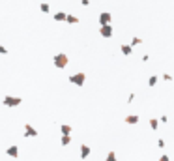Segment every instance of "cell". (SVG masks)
I'll list each match as a JSON object with an SVG mask.
<instances>
[{"label": "cell", "mask_w": 174, "mask_h": 161, "mask_svg": "<svg viewBox=\"0 0 174 161\" xmlns=\"http://www.w3.org/2000/svg\"><path fill=\"white\" fill-rule=\"evenodd\" d=\"M67 62H69V58H67L66 53H56V54L52 56V64H54V68H58V69L67 68Z\"/></svg>", "instance_id": "cell-1"}, {"label": "cell", "mask_w": 174, "mask_h": 161, "mask_svg": "<svg viewBox=\"0 0 174 161\" xmlns=\"http://www.w3.org/2000/svg\"><path fill=\"white\" fill-rule=\"evenodd\" d=\"M99 36H103V38H111V36H112V26H111V24L99 26Z\"/></svg>", "instance_id": "cell-5"}, {"label": "cell", "mask_w": 174, "mask_h": 161, "mask_svg": "<svg viewBox=\"0 0 174 161\" xmlns=\"http://www.w3.org/2000/svg\"><path fill=\"white\" fill-rule=\"evenodd\" d=\"M88 156H90V148H88L86 144H82V146H81V158H82V159H86Z\"/></svg>", "instance_id": "cell-11"}, {"label": "cell", "mask_w": 174, "mask_h": 161, "mask_svg": "<svg viewBox=\"0 0 174 161\" xmlns=\"http://www.w3.org/2000/svg\"><path fill=\"white\" fill-rule=\"evenodd\" d=\"M159 161H171V159H169L167 156H161V158H159Z\"/></svg>", "instance_id": "cell-24"}, {"label": "cell", "mask_w": 174, "mask_h": 161, "mask_svg": "<svg viewBox=\"0 0 174 161\" xmlns=\"http://www.w3.org/2000/svg\"><path fill=\"white\" fill-rule=\"evenodd\" d=\"M60 143H62V146H67V144L71 143V139H69V135H62V139H60Z\"/></svg>", "instance_id": "cell-17"}, {"label": "cell", "mask_w": 174, "mask_h": 161, "mask_svg": "<svg viewBox=\"0 0 174 161\" xmlns=\"http://www.w3.org/2000/svg\"><path fill=\"white\" fill-rule=\"evenodd\" d=\"M66 23H69V24H77V23H79V17H77V15H67V17H66Z\"/></svg>", "instance_id": "cell-12"}, {"label": "cell", "mask_w": 174, "mask_h": 161, "mask_svg": "<svg viewBox=\"0 0 174 161\" xmlns=\"http://www.w3.org/2000/svg\"><path fill=\"white\" fill-rule=\"evenodd\" d=\"M105 161H118V158H116V154H114V152H111V154L107 156V159H105Z\"/></svg>", "instance_id": "cell-19"}, {"label": "cell", "mask_w": 174, "mask_h": 161, "mask_svg": "<svg viewBox=\"0 0 174 161\" xmlns=\"http://www.w3.org/2000/svg\"><path fill=\"white\" fill-rule=\"evenodd\" d=\"M81 4H82V6H88V4H90V0H81Z\"/></svg>", "instance_id": "cell-23"}, {"label": "cell", "mask_w": 174, "mask_h": 161, "mask_svg": "<svg viewBox=\"0 0 174 161\" xmlns=\"http://www.w3.org/2000/svg\"><path fill=\"white\" fill-rule=\"evenodd\" d=\"M111 21H112V15H111V11H101V13H99V26L111 24Z\"/></svg>", "instance_id": "cell-4"}, {"label": "cell", "mask_w": 174, "mask_h": 161, "mask_svg": "<svg viewBox=\"0 0 174 161\" xmlns=\"http://www.w3.org/2000/svg\"><path fill=\"white\" fill-rule=\"evenodd\" d=\"M126 124H139V116L137 114H129V116H126Z\"/></svg>", "instance_id": "cell-9"}, {"label": "cell", "mask_w": 174, "mask_h": 161, "mask_svg": "<svg viewBox=\"0 0 174 161\" xmlns=\"http://www.w3.org/2000/svg\"><path fill=\"white\" fill-rule=\"evenodd\" d=\"M7 156H9V158H17V156H19V148H17V146H9V148H7Z\"/></svg>", "instance_id": "cell-10"}, {"label": "cell", "mask_w": 174, "mask_h": 161, "mask_svg": "<svg viewBox=\"0 0 174 161\" xmlns=\"http://www.w3.org/2000/svg\"><path fill=\"white\" fill-rule=\"evenodd\" d=\"M163 81H172V75L171 73H163Z\"/></svg>", "instance_id": "cell-20"}, {"label": "cell", "mask_w": 174, "mask_h": 161, "mask_svg": "<svg viewBox=\"0 0 174 161\" xmlns=\"http://www.w3.org/2000/svg\"><path fill=\"white\" fill-rule=\"evenodd\" d=\"M84 81H86V73L84 71H79V73L69 75V83L75 84V86H84Z\"/></svg>", "instance_id": "cell-2"}, {"label": "cell", "mask_w": 174, "mask_h": 161, "mask_svg": "<svg viewBox=\"0 0 174 161\" xmlns=\"http://www.w3.org/2000/svg\"><path fill=\"white\" fill-rule=\"evenodd\" d=\"M120 51H122V54H124V56H129V54L133 53V47L124 43V45H120Z\"/></svg>", "instance_id": "cell-7"}, {"label": "cell", "mask_w": 174, "mask_h": 161, "mask_svg": "<svg viewBox=\"0 0 174 161\" xmlns=\"http://www.w3.org/2000/svg\"><path fill=\"white\" fill-rule=\"evenodd\" d=\"M150 128H152V129H157V128H159V120L152 118V120H150Z\"/></svg>", "instance_id": "cell-18"}, {"label": "cell", "mask_w": 174, "mask_h": 161, "mask_svg": "<svg viewBox=\"0 0 174 161\" xmlns=\"http://www.w3.org/2000/svg\"><path fill=\"white\" fill-rule=\"evenodd\" d=\"M39 9H41V13H49L51 11V6L47 2H43V4H39Z\"/></svg>", "instance_id": "cell-13"}, {"label": "cell", "mask_w": 174, "mask_h": 161, "mask_svg": "<svg viewBox=\"0 0 174 161\" xmlns=\"http://www.w3.org/2000/svg\"><path fill=\"white\" fill-rule=\"evenodd\" d=\"M141 43H142V38H137V36H133L129 45H131V47H135V45H141Z\"/></svg>", "instance_id": "cell-14"}, {"label": "cell", "mask_w": 174, "mask_h": 161, "mask_svg": "<svg viewBox=\"0 0 174 161\" xmlns=\"http://www.w3.org/2000/svg\"><path fill=\"white\" fill-rule=\"evenodd\" d=\"M60 131H62V135H69V133H71V128L64 124V126H60Z\"/></svg>", "instance_id": "cell-16"}, {"label": "cell", "mask_w": 174, "mask_h": 161, "mask_svg": "<svg viewBox=\"0 0 174 161\" xmlns=\"http://www.w3.org/2000/svg\"><path fill=\"white\" fill-rule=\"evenodd\" d=\"M157 81H159V79H157V75H152V77L148 79V86H156V84H157Z\"/></svg>", "instance_id": "cell-15"}, {"label": "cell", "mask_w": 174, "mask_h": 161, "mask_svg": "<svg viewBox=\"0 0 174 161\" xmlns=\"http://www.w3.org/2000/svg\"><path fill=\"white\" fill-rule=\"evenodd\" d=\"M66 17H67V13H66V11H56V13L52 15V19H54V21H66Z\"/></svg>", "instance_id": "cell-8"}, {"label": "cell", "mask_w": 174, "mask_h": 161, "mask_svg": "<svg viewBox=\"0 0 174 161\" xmlns=\"http://www.w3.org/2000/svg\"><path fill=\"white\" fill-rule=\"evenodd\" d=\"M22 103V99L19 98V96H6L4 99H2V105L4 107H17V105H21Z\"/></svg>", "instance_id": "cell-3"}, {"label": "cell", "mask_w": 174, "mask_h": 161, "mask_svg": "<svg viewBox=\"0 0 174 161\" xmlns=\"http://www.w3.org/2000/svg\"><path fill=\"white\" fill-rule=\"evenodd\" d=\"M24 137H37V131H36L30 124H26V126H24Z\"/></svg>", "instance_id": "cell-6"}, {"label": "cell", "mask_w": 174, "mask_h": 161, "mask_svg": "<svg viewBox=\"0 0 174 161\" xmlns=\"http://www.w3.org/2000/svg\"><path fill=\"white\" fill-rule=\"evenodd\" d=\"M133 99H135V94H129V98H127V103H133Z\"/></svg>", "instance_id": "cell-22"}, {"label": "cell", "mask_w": 174, "mask_h": 161, "mask_svg": "<svg viewBox=\"0 0 174 161\" xmlns=\"http://www.w3.org/2000/svg\"><path fill=\"white\" fill-rule=\"evenodd\" d=\"M0 54H7V49L4 45H0Z\"/></svg>", "instance_id": "cell-21"}]
</instances>
